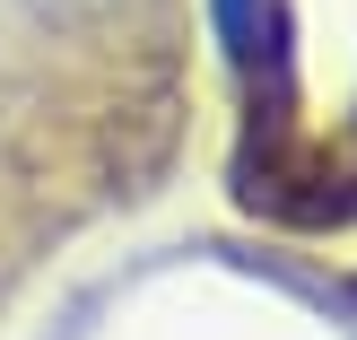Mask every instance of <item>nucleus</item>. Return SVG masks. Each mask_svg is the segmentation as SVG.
<instances>
[{
  "mask_svg": "<svg viewBox=\"0 0 357 340\" xmlns=\"http://www.w3.org/2000/svg\"><path fill=\"white\" fill-rule=\"evenodd\" d=\"M209 17H218L227 61H236V70H253V52H261V0H209Z\"/></svg>",
  "mask_w": 357,
  "mask_h": 340,
  "instance_id": "f257e3e1",
  "label": "nucleus"
}]
</instances>
